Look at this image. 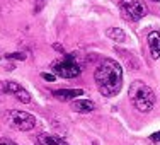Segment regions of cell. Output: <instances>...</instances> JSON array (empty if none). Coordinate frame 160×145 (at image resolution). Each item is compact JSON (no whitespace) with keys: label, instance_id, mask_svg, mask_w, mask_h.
I'll return each instance as SVG.
<instances>
[{"label":"cell","instance_id":"cell-1","mask_svg":"<svg viewBox=\"0 0 160 145\" xmlns=\"http://www.w3.org/2000/svg\"><path fill=\"white\" fill-rule=\"evenodd\" d=\"M94 79H96L97 89L102 96L114 97L119 94L121 87H123V67L116 60H104L97 67Z\"/></svg>","mask_w":160,"mask_h":145},{"label":"cell","instance_id":"cell-2","mask_svg":"<svg viewBox=\"0 0 160 145\" xmlns=\"http://www.w3.org/2000/svg\"><path fill=\"white\" fill-rule=\"evenodd\" d=\"M128 97L129 101L133 102L136 109L140 113H148L153 109L155 106V94L147 84L136 80L129 85V91H128Z\"/></svg>","mask_w":160,"mask_h":145},{"label":"cell","instance_id":"cell-3","mask_svg":"<svg viewBox=\"0 0 160 145\" xmlns=\"http://www.w3.org/2000/svg\"><path fill=\"white\" fill-rule=\"evenodd\" d=\"M7 125L12 128L19 130V132H29L36 127V118L31 113L26 111H17V109H9V111L3 113Z\"/></svg>","mask_w":160,"mask_h":145},{"label":"cell","instance_id":"cell-4","mask_svg":"<svg viewBox=\"0 0 160 145\" xmlns=\"http://www.w3.org/2000/svg\"><path fill=\"white\" fill-rule=\"evenodd\" d=\"M51 70L55 75L63 77V79H75L82 74V67L75 62L72 55H67L65 60H56V62H53Z\"/></svg>","mask_w":160,"mask_h":145},{"label":"cell","instance_id":"cell-5","mask_svg":"<svg viewBox=\"0 0 160 145\" xmlns=\"http://www.w3.org/2000/svg\"><path fill=\"white\" fill-rule=\"evenodd\" d=\"M119 12L121 17L129 22H136L147 16V7L142 0H119Z\"/></svg>","mask_w":160,"mask_h":145},{"label":"cell","instance_id":"cell-6","mask_svg":"<svg viewBox=\"0 0 160 145\" xmlns=\"http://www.w3.org/2000/svg\"><path fill=\"white\" fill-rule=\"evenodd\" d=\"M2 84H3V92L5 94H10V96L17 97L21 102H26V104L31 102V94H29V91H26L21 84L12 82V80H5Z\"/></svg>","mask_w":160,"mask_h":145},{"label":"cell","instance_id":"cell-7","mask_svg":"<svg viewBox=\"0 0 160 145\" xmlns=\"http://www.w3.org/2000/svg\"><path fill=\"white\" fill-rule=\"evenodd\" d=\"M53 97L60 99V101H72L75 97H82L83 96V91L82 89H56L51 91Z\"/></svg>","mask_w":160,"mask_h":145},{"label":"cell","instance_id":"cell-8","mask_svg":"<svg viewBox=\"0 0 160 145\" xmlns=\"http://www.w3.org/2000/svg\"><path fill=\"white\" fill-rule=\"evenodd\" d=\"M148 46H150L152 58L158 60L160 58V33L158 31H152L148 34Z\"/></svg>","mask_w":160,"mask_h":145},{"label":"cell","instance_id":"cell-9","mask_svg":"<svg viewBox=\"0 0 160 145\" xmlns=\"http://www.w3.org/2000/svg\"><path fill=\"white\" fill-rule=\"evenodd\" d=\"M72 109L77 113H90L94 109V102L89 101V99H80V97H75L72 99Z\"/></svg>","mask_w":160,"mask_h":145},{"label":"cell","instance_id":"cell-10","mask_svg":"<svg viewBox=\"0 0 160 145\" xmlns=\"http://www.w3.org/2000/svg\"><path fill=\"white\" fill-rule=\"evenodd\" d=\"M106 36H108L109 39L116 41V43H124V41L128 39L126 33H124L123 29H119V28H109V29H106Z\"/></svg>","mask_w":160,"mask_h":145},{"label":"cell","instance_id":"cell-11","mask_svg":"<svg viewBox=\"0 0 160 145\" xmlns=\"http://www.w3.org/2000/svg\"><path fill=\"white\" fill-rule=\"evenodd\" d=\"M38 142L41 145H68L65 140L58 138V137H55V135H48V133H43V135L38 137Z\"/></svg>","mask_w":160,"mask_h":145},{"label":"cell","instance_id":"cell-12","mask_svg":"<svg viewBox=\"0 0 160 145\" xmlns=\"http://www.w3.org/2000/svg\"><path fill=\"white\" fill-rule=\"evenodd\" d=\"M118 53H119V55L124 58V63L128 65V68H131V70L140 68V62H138V58H136L135 55H129V53L123 51V49H118Z\"/></svg>","mask_w":160,"mask_h":145},{"label":"cell","instance_id":"cell-13","mask_svg":"<svg viewBox=\"0 0 160 145\" xmlns=\"http://www.w3.org/2000/svg\"><path fill=\"white\" fill-rule=\"evenodd\" d=\"M26 56H28L26 53H7L5 58H9V60H21V62H22V60H26Z\"/></svg>","mask_w":160,"mask_h":145},{"label":"cell","instance_id":"cell-14","mask_svg":"<svg viewBox=\"0 0 160 145\" xmlns=\"http://www.w3.org/2000/svg\"><path fill=\"white\" fill-rule=\"evenodd\" d=\"M150 142L155 145H160V132H155L153 135H150Z\"/></svg>","mask_w":160,"mask_h":145},{"label":"cell","instance_id":"cell-15","mask_svg":"<svg viewBox=\"0 0 160 145\" xmlns=\"http://www.w3.org/2000/svg\"><path fill=\"white\" fill-rule=\"evenodd\" d=\"M48 0H34V3H36V12H39L41 9L44 7V3H46Z\"/></svg>","mask_w":160,"mask_h":145},{"label":"cell","instance_id":"cell-16","mask_svg":"<svg viewBox=\"0 0 160 145\" xmlns=\"http://www.w3.org/2000/svg\"><path fill=\"white\" fill-rule=\"evenodd\" d=\"M41 77H43L44 79V80H46V82H53V80H55V74H43V75H41Z\"/></svg>","mask_w":160,"mask_h":145},{"label":"cell","instance_id":"cell-17","mask_svg":"<svg viewBox=\"0 0 160 145\" xmlns=\"http://www.w3.org/2000/svg\"><path fill=\"white\" fill-rule=\"evenodd\" d=\"M0 145H17L14 140H9V138H0Z\"/></svg>","mask_w":160,"mask_h":145},{"label":"cell","instance_id":"cell-18","mask_svg":"<svg viewBox=\"0 0 160 145\" xmlns=\"http://www.w3.org/2000/svg\"><path fill=\"white\" fill-rule=\"evenodd\" d=\"M53 48H56V51H60V53H65V49H63L62 46H60L58 43H56V44H53Z\"/></svg>","mask_w":160,"mask_h":145},{"label":"cell","instance_id":"cell-19","mask_svg":"<svg viewBox=\"0 0 160 145\" xmlns=\"http://www.w3.org/2000/svg\"><path fill=\"white\" fill-rule=\"evenodd\" d=\"M3 94H5V92H3V84H2V82H0V97H2V96H3Z\"/></svg>","mask_w":160,"mask_h":145},{"label":"cell","instance_id":"cell-20","mask_svg":"<svg viewBox=\"0 0 160 145\" xmlns=\"http://www.w3.org/2000/svg\"><path fill=\"white\" fill-rule=\"evenodd\" d=\"M152 2H160V0H152Z\"/></svg>","mask_w":160,"mask_h":145},{"label":"cell","instance_id":"cell-21","mask_svg":"<svg viewBox=\"0 0 160 145\" xmlns=\"http://www.w3.org/2000/svg\"><path fill=\"white\" fill-rule=\"evenodd\" d=\"M0 60H2V55H0Z\"/></svg>","mask_w":160,"mask_h":145},{"label":"cell","instance_id":"cell-22","mask_svg":"<svg viewBox=\"0 0 160 145\" xmlns=\"http://www.w3.org/2000/svg\"><path fill=\"white\" fill-rule=\"evenodd\" d=\"M38 145H41V143H39V142H38Z\"/></svg>","mask_w":160,"mask_h":145}]
</instances>
